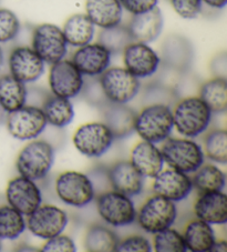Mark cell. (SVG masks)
<instances>
[{"label":"cell","instance_id":"cell-23","mask_svg":"<svg viewBox=\"0 0 227 252\" xmlns=\"http://www.w3.org/2000/svg\"><path fill=\"white\" fill-rule=\"evenodd\" d=\"M126 26L130 30L133 41L151 43L155 41L163 32V14L156 6L153 9L143 12V14L133 15Z\"/></svg>","mask_w":227,"mask_h":252},{"label":"cell","instance_id":"cell-45","mask_svg":"<svg viewBox=\"0 0 227 252\" xmlns=\"http://www.w3.org/2000/svg\"><path fill=\"white\" fill-rule=\"evenodd\" d=\"M202 1L203 5L217 10L224 9L227 5V0H202Z\"/></svg>","mask_w":227,"mask_h":252},{"label":"cell","instance_id":"cell-49","mask_svg":"<svg viewBox=\"0 0 227 252\" xmlns=\"http://www.w3.org/2000/svg\"><path fill=\"white\" fill-rule=\"evenodd\" d=\"M1 250H2V240L0 239V251H1Z\"/></svg>","mask_w":227,"mask_h":252},{"label":"cell","instance_id":"cell-32","mask_svg":"<svg viewBox=\"0 0 227 252\" xmlns=\"http://www.w3.org/2000/svg\"><path fill=\"white\" fill-rule=\"evenodd\" d=\"M199 97L206 103L213 114H225L227 110V80L213 77L199 87Z\"/></svg>","mask_w":227,"mask_h":252},{"label":"cell","instance_id":"cell-17","mask_svg":"<svg viewBox=\"0 0 227 252\" xmlns=\"http://www.w3.org/2000/svg\"><path fill=\"white\" fill-rule=\"evenodd\" d=\"M9 73L23 84H32L45 73L46 63L31 47L18 46L10 51L8 57Z\"/></svg>","mask_w":227,"mask_h":252},{"label":"cell","instance_id":"cell-12","mask_svg":"<svg viewBox=\"0 0 227 252\" xmlns=\"http://www.w3.org/2000/svg\"><path fill=\"white\" fill-rule=\"evenodd\" d=\"M31 48L43 62L52 64L64 59L68 51V43L59 26L46 23L33 28Z\"/></svg>","mask_w":227,"mask_h":252},{"label":"cell","instance_id":"cell-29","mask_svg":"<svg viewBox=\"0 0 227 252\" xmlns=\"http://www.w3.org/2000/svg\"><path fill=\"white\" fill-rule=\"evenodd\" d=\"M61 29L68 46L76 48L92 42L95 34V26L85 14L70 16Z\"/></svg>","mask_w":227,"mask_h":252},{"label":"cell","instance_id":"cell-44","mask_svg":"<svg viewBox=\"0 0 227 252\" xmlns=\"http://www.w3.org/2000/svg\"><path fill=\"white\" fill-rule=\"evenodd\" d=\"M209 69L214 77L227 78V55L225 51L218 53L213 57L209 63Z\"/></svg>","mask_w":227,"mask_h":252},{"label":"cell","instance_id":"cell-37","mask_svg":"<svg viewBox=\"0 0 227 252\" xmlns=\"http://www.w3.org/2000/svg\"><path fill=\"white\" fill-rule=\"evenodd\" d=\"M152 248L155 252H186L182 233L176 229L168 228L153 234Z\"/></svg>","mask_w":227,"mask_h":252},{"label":"cell","instance_id":"cell-25","mask_svg":"<svg viewBox=\"0 0 227 252\" xmlns=\"http://www.w3.org/2000/svg\"><path fill=\"white\" fill-rule=\"evenodd\" d=\"M85 9L92 24L101 29L121 24L123 17L119 0H85Z\"/></svg>","mask_w":227,"mask_h":252},{"label":"cell","instance_id":"cell-47","mask_svg":"<svg viewBox=\"0 0 227 252\" xmlns=\"http://www.w3.org/2000/svg\"><path fill=\"white\" fill-rule=\"evenodd\" d=\"M15 251H19V252H24V251L37 252V251H40V249H38V248L33 247V246H29V245H21V246H18V248H16Z\"/></svg>","mask_w":227,"mask_h":252},{"label":"cell","instance_id":"cell-21","mask_svg":"<svg viewBox=\"0 0 227 252\" xmlns=\"http://www.w3.org/2000/svg\"><path fill=\"white\" fill-rule=\"evenodd\" d=\"M194 215L212 225H224L227 222V195L224 191L200 192L193 206Z\"/></svg>","mask_w":227,"mask_h":252},{"label":"cell","instance_id":"cell-6","mask_svg":"<svg viewBox=\"0 0 227 252\" xmlns=\"http://www.w3.org/2000/svg\"><path fill=\"white\" fill-rule=\"evenodd\" d=\"M176 219V203L153 193L137 210L135 222L144 232L154 234L173 227Z\"/></svg>","mask_w":227,"mask_h":252},{"label":"cell","instance_id":"cell-41","mask_svg":"<svg viewBox=\"0 0 227 252\" xmlns=\"http://www.w3.org/2000/svg\"><path fill=\"white\" fill-rule=\"evenodd\" d=\"M174 11L183 19H195L203 11L202 0H170Z\"/></svg>","mask_w":227,"mask_h":252},{"label":"cell","instance_id":"cell-2","mask_svg":"<svg viewBox=\"0 0 227 252\" xmlns=\"http://www.w3.org/2000/svg\"><path fill=\"white\" fill-rule=\"evenodd\" d=\"M55 157V148L49 141L33 139L21 148L16 158V169L19 176L40 181L50 173Z\"/></svg>","mask_w":227,"mask_h":252},{"label":"cell","instance_id":"cell-13","mask_svg":"<svg viewBox=\"0 0 227 252\" xmlns=\"http://www.w3.org/2000/svg\"><path fill=\"white\" fill-rule=\"evenodd\" d=\"M161 67L184 76L194 62V48L190 39L180 33L167 36L161 46Z\"/></svg>","mask_w":227,"mask_h":252},{"label":"cell","instance_id":"cell-24","mask_svg":"<svg viewBox=\"0 0 227 252\" xmlns=\"http://www.w3.org/2000/svg\"><path fill=\"white\" fill-rule=\"evenodd\" d=\"M129 161L145 179H153L165 164L158 145L144 140L135 143L131 150Z\"/></svg>","mask_w":227,"mask_h":252},{"label":"cell","instance_id":"cell-30","mask_svg":"<svg viewBox=\"0 0 227 252\" xmlns=\"http://www.w3.org/2000/svg\"><path fill=\"white\" fill-rule=\"evenodd\" d=\"M120 237L109 225L95 223L86 229L84 246L90 252H114Z\"/></svg>","mask_w":227,"mask_h":252},{"label":"cell","instance_id":"cell-7","mask_svg":"<svg viewBox=\"0 0 227 252\" xmlns=\"http://www.w3.org/2000/svg\"><path fill=\"white\" fill-rule=\"evenodd\" d=\"M94 200L98 215L109 227H128L135 222L137 208L131 197L109 189L97 194Z\"/></svg>","mask_w":227,"mask_h":252},{"label":"cell","instance_id":"cell-14","mask_svg":"<svg viewBox=\"0 0 227 252\" xmlns=\"http://www.w3.org/2000/svg\"><path fill=\"white\" fill-rule=\"evenodd\" d=\"M48 84L52 94L73 99L81 94L85 76L74 66L71 60L62 59L51 64Z\"/></svg>","mask_w":227,"mask_h":252},{"label":"cell","instance_id":"cell-43","mask_svg":"<svg viewBox=\"0 0 227 252\" xmlns=\"http://www.w3.org/2000/svg\"><path fill=\"white\" fill-rule=\"evenodd\" d=\"M123 10L131 15H139L153 9L158 6L159 0H119Z\"/></svg>","mask_w":227,"mask_h":252},{"label":"cell","instance_id":"cell-36","mask_svg":"<svg viewBox=\"0 0 227 252\" xmlns=\"http://www.w3.org/2000/svg\"><path fill=\"white\" fill-rule=\"evenodd\" d=\"M98 42L107 48L113 56L123 53L125 48L133 42V38L131 36L128 26L119 24L110 28L101 29Z\"/></svg>","mask_w":227,"mask_h":252},{"label":"cell","instance_id":"cell-16","mask_svg":"<svg viewBox=\"0 0 227 252\" xmlns=\"http://www.w3.org/2000/svg\"><path fill=\"white\" fill-rule=\"evenodd\" d=\"M122 55L124 68L139 79H146L159 72L160 55L148 43L131 42Z\"/></svg>","mask_w":227,"mask_h":252},{"label":"cell","instance_id":"cell-4","mask_svg":"<svg viewBox=\"0 0 227 252\" xmlns=\"http://www.w3.org/2000/svg\"><path fill=\"white\" fill-rule=\"evenodd\" d=\"M161 153L168 167L192 175L205 162L202 146L192 138L169 137L161 143Z\"/></svg>","mask_w":227,"mask_h":252},{"label":"cell","instance_id":"cell-35","mask_svg":"<svg viewBox=\"0 0 227 252\" xmlns=\"http://www.w3.org/2000/svg\"><path fill=\"white\" fill-rule=\"evenodd\" d=\"M202 149L205 158L216 164L227 163V131L216 128L209 130L203 138Z\"/></svg>","mask_w":227,"mask_h":252},{"label":"cell","instance_id":"cell-8","mask_svg":"<svg viewBox=\"0 0 227 252\" xmlns=\"http://www.w3.org/2000/svg\"><path fill=\"white\" fill-rule=\"evenodd\" d=\"M115 138L102 121H92L78 127L72 136L77 151L86 158L94 159L106 155L111 149Z\"/></svg>","mask_w":227,"mask_h":252},{"label":"cell","instance_id":"cell-39","mask_svg":"<svg viewBox=\"0 0 227 252\" xmlns=\"http://www.w3.org/2000/svg\"><path fill=\"white\" fill-rule=\"evenodd\" d=\"M82 98L85 99L86 103L90 106L98 108H102L109 102L103 93L101 82L99 80V77H86L85 78L84 88L81 90Z\"/></svg>","mask_w":227,"mask_h":252},{"label":"cell","instance_id":"cell-40","mask_svg":"<svg viewBox=\"0 0 227 252\" xmlns=\"http://www.w3.org/2000/svg\"><path fill=\"white\" fill-rule=\"evenodd\" d=\"M117 252H151L153 251L150 239L142 234H131L120 239L116 248Z\"/></svg>","mask_w":227,"mask_h":252},{"label":"cell","instance_id":"cell-26","mask_svg":"<svg viewBox=\"0 0 227 252\" xmlns=\"http://www.w3.org/2000/svg\"><path fill=\"white\" fill-rule=\"evenodd\" d=\"M182 236L187 251L191 252H211L216 241L212 224L198 218L186 223Z\"/></svg>","mask_w":227,"mask_h":252},{"label":"cell","instance_id":"cell-38","mask_svg":"<svg viewBox=\"0 0 227 252\" xmlns=\"http://www.w3.org/2000/svg\"><path fill=\"white\" fill-rule=\"evenodd\" d=\"M21 24L14 11L0 8V43H7L19 36Z\"/></svg>","mask_w":227,"mask_h":252},{"label":"cell","instance_id":"cell-34","mask_svg":"<svg viewBox=\"0 0 227 252\" xmlns=\"http://www.w3.org/2000/svg\"><path fill=\"white\" fill-rule=\"evenodd\" d=\"M178 99H180V94H178L177 87L161 81L158 78L148 82L144 87L142 93V103L144 106L161 103V105L172 107Z\"/></svg>","mask_w":227,"mask_h":252},{"label":"cell","instance_id":"cell-42","mask_svg":"<svg viewBox=\"0 0 227 252\" xmlns=\"http://www.w3.org/2000/svg\"><path fill=\"white\" fill-rule=\"evenodd\" d=\"M45 241L46 242L40 248V251L42 252H76L78 250L73 239L63 233Z\"/></svg>","mask_w":227,"mask_h":252},{"label":"cell","instance_id":"cell-15","mask_svg":"<svg viewBox=\"0 0 227 252\" xmlns=\"http://www.w3.org/2000/svg\"><path fill=\"white\" fill-rule=\"evenodd\" d=\"M6 200L8 205L27 217L41 205L43 197L37 181L18 176L7 184Z\"/></svg>","mask_w":227,"mask_h":252},{"label":"cell","instance_id":"cell-1","mask_svg":"<svg viewBox=\"0 0 227 252\" xmlns=\"http://www.w3.org/2000/svg\"><path fill=\"white\" fill-rule=\"evenodd\" d=\"M172 107L173 126L180 136L194 139L211 127L214 114L199 95L178 99Z\"/></svg>","mask_w":227,"mask_h":252},{"label":"cell","instance_id":"cell-28","mask_svg":"<svg viewBox=\"0 0 227 252\" xmlns=\"http://www.w3.org/2000/svg\"><path fill=\"white\" fill-rule=\"evenodd\" d=\"M41 109L45 115L47 124L56 128H64L74 119V107L71 99L47 94L41 103Z\"/></svg>","mask_w":227,"mask_h":252},{"label":"cell","instance_id":"cell-22","mask_svg":"<svg viewBox=\"0 0 227 252\" xmlns=\"http://www.w3.org/2000/svg\"><path fill=\"white\" fill-rule=\"evenodd\" d=\"M102 114V123L111 130L115 140H121L134 132V121L137 111L128 103L108 102L100 108Z\"/></svg>","mask_w":227,"mask_h":252},{"label":"cell","instance_id":"cell-48","mask_svg":"<svg viewBox=\"0 0 227 252\" xmlns=\"http://www.w3.org/2000/svg\"><path fill=\"white\" fill-rule=\"evenodd\" d=\"M3 63H5V54H3L2 47L0 46V70H1Z\"/></svg>","mask_w":227,"mask_h":252},{"label":"cell","instance_id":"cell-18","mask_svg":"<svg viewBox=\"0 0 227 252\" xmlns=\"http://www.w3.org/2000/svg\"><path fill=\"white\" fill-rule=\"evenodd\" d=\"M193 190L191 175L170 167L163 168L153 178V182H152L153 193L175 203L185 200Z\"/></svg>","mask_w":227,"mask_h":252},{"label":"cell","instance_id":"cell-27","mask_svg":"<svg viewBox=\"0 0 227 252\" xmlns=\"http://www.w3.org/2000/svg\"><path fill=\"white\" fill-rule=\"evenodd\" d=\"M28 88L10 73L0 76V108L10 114L28 102Z\"/></svg>","mask_w":227,"mask_h":252},{"label":"cell","instance_id":"cell-5","mask_svg":"<svg viewBox=\"0 0 227 252\" xmlns=\"http://www.w3.org/2000/svg\"><path fill=\"white\" fill-rule=\"evenodd\" d=\"M55 191L64 205L73 208H85L91 205L97 197V189L86 173L68 170L61 172L55 181Z\"/></svg>","mask_w":227,"mask_h":252},{"label":"cell","instance_id":"cell-3","mask_svg":"<svg viewBox=\"0 0 227 252\" xmlns=\"http://www.w3.org/2000/svg\"><path fill=\"white\" fill-rule=\"evenodd\" d=\"M173 129L172 107L152 103L145 105L137 112L134 132L144 141L160 145L171 137Z\"/></svg>","mask_w":227,"mask_h":252},{"label":"cell","instance_id":"cell-46","mask_svg":"<svg viewBox=\"0 0 227 252\" xmlns=\"http://www.w3.org/2000/svg\"><path fill=\"white\" fill-rule=\"evenodd\" d=\"M227 251V242L224 239H216L215 243H214L213 249L211 252H226Z\"/></svg>","mask_w":227,"mask_h":252},{"label":"cell","instance_id":"cell-11","mask_svg":"<svg viewBox=\"0 0 227 252\" xmlns=\"http://www.w3.org/2000/svg\"><path fill=\"white\" fill-rule=\"evenodd\" d=\"M27 230L41 240L58 236L69 223L68 214L63 209L50 203H41L26 218Z\"/></svg>","mask_w":227,"mask_h":252},{"label":"cell","instance_id":"cell-31","mask_svg":"<svg viewBox=\"0 0 227 252\" xmlns=\"http://www.w3.org/2000/svg\"><path fill=\"white\" fill-rule=\"evenodd\" d=\"M191 178L193 188L199 193L224 191L226 187V173L218 167V164L213 162H204L198 170L192 173Z\"/></svg>","mask_w":227,"mask_h":252},{"label":"cell","instance_id":"cell-19","mask_svg":"<svg viewBox=\"0 0 227 252\" xmlns=\"http://www.w3.org/2000/svg\"><path fill=\"white\" fill-rule=\"evenodd\" d=\"M110 189L134 198L143 192L145 178L135 169L129 160H119L106 169Z\"/></svg>","mask_w":227,"mask_h":252},{"label":"cell","instance_id":"cell-10","mask_svg":"<svg viewBox=\"0 0 227 252\" xmlns=\"http://www.w3.org/2000/svg\"><path fill=\"white\" fill-rule=\"evenodd\" d=\"M5 123L10 136L19 141H30L39 138L48 126L42 109L34 105H25L8 114Z\"/></svg>","mask_w":227,"mask_h":252},{"label":"cell","instance_id":"cell-33","mask_svg":"<svg viewBox=\"0 0 227 252\" xmlns=\"http://www.w3.org/2000/svg\"><path fill=\"white\" fill-rule=\"evenodd\" d=\"M27 230L26 217L9 205L0 207V239L15 241Z\"/></svg>","mask_w":227,"mask_h":252},{"label":"cell","instance_id":"cell-9","mask_svg":"<svg viewBox=\"0 0 227 252\" xmlns=\"http://www.w3.org/2000/svg\"><path fill=\"white\" fill-rule=\"evenodd\" d=\"M99 80L109 102L130 103L141 91V81L124 67H109Z\"/></svg>","mask_w":227,"mask_h":252},{"label":"cell","instance_id":"cell-20","mask_svg":"<svg viewBox=\"0 0 227 252\" xmlns=\"http://www.w3.org/2000/svg\"><path fill=\"white\" fill-rule=\"evenodd\" d=\"M111 57L110 51L101 43L90 42L77 48L71 62L85 77H99L110 67Z\"/></svg>","mask_w":227,"mask_h":252}]
</instances>
